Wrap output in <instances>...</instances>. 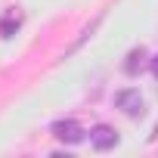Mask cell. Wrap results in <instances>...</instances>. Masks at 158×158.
<instances>
[{
    "mask_svg": "<svg viewBox=\"0 0 158 158\" xmlns=\"http://www.w3.org/2000/svg\"><path fill=\"white\" fill-rule=\"evenodd\" d=\"M115 106H118L127 118H143V115H146V102H143L139 90H133V87L118 90V93H115Z\"/></svg>",
    "mask_w": 158,
    "mask_h": 158,
    "instance_id": "obj_1",
    "label": "cell"
},
{
    "mask_svg": "<svg viewBox=\"0 0 158 158\" xmlns=\"http://www.w3.org/2000/svg\"><path fill=\"white\" fill-rule=\"evenodd\" d=\"M53 136L59 139V143H68V146H77L84 139V127L77 124V121H71V118H65V121H53Z\"/></svg>",
    "mask_w": 158,
    "mask_h": 158,
    "instance_id": "obj_2",
    "label": "cell"
},
{
    "mask_svg": "<svg viewBox=\"0 0 158 158\" xmlns=\"http://www.w3.org/2000/svg\"><path fill=\"white\" fill-rule=\"evenodd\" d=\"M22 22H25V13H22L19 6H10V10L3 13V19H0V37L10 40V37L22 28Z\"/></svg>",
    "mask_w": 158,
    "mask_h": 158,
    "instance_id": "obj_3",
    "label": "cell"
},
{
    "mask_svg": "<svg viewBox=\"0 0 158 158\" xmlns=\"http://www.w3.org/2000/svg\"><path fill=\"white\" fill-rule=\"evenodd\" d=\"M90 139H93V146H96L99 152L118 146V133H115V127H109V124H96V127L90 130Z\"/></svg>",
    "mask_w": 158,
    "mask_h": 158,
    "instance_id": "obj_4",
    "label": "cell"
},
{
    "mask_svg": "<svg viewBox=\"0 0 158 158\" xmlns=\"http://www.w3.org/2000/svg\"><path fill=\"white\" fill-rule=\"evenodd\" d=\"M143 59H146V50L139 47V50H130V56H127V62H124V71L127 74H136L139 68H143Z\"/></svg>",
    "mask_w": 158,
    "mask_h": 158,
    "instance_id": "obj_5",
    "label": "cell"
},
{
    "mask_svg": "<svg viewBox=\"0 0 158 158\" xmlns=\"http://www.w3.org/2000/svg\"><path fill=\"white\" fill-rule=\"evenodd\" d=\"M99 22H102V16H96V19H93V22H90V25H87V28H84V31H81V37H77V40H74V44H71V50H68V53H74V50H77V47H81V44H84V40H87V37H90V34H93V31H96V28H99Z\"/></svg>",
    "mask_w": 158,
    "mask_h": 158,
    "instance_id": "obj_6",
    "label": "cell"
},
{
    "mask_svg": "<svg viewBox=\"0 0 158 158\" xmlns=\"http://www.w3.org/2000/svg\"><path fill=\"white\" fill-rule=\"evenodd\" d=\"M152 71H155V77H158V56L152 59Z\"/></svg>",
    "mask_w": 158,
    "mask_h": 158,
    "instance_id": "obj_7",
    "label": "cell"
}]
</instances>
